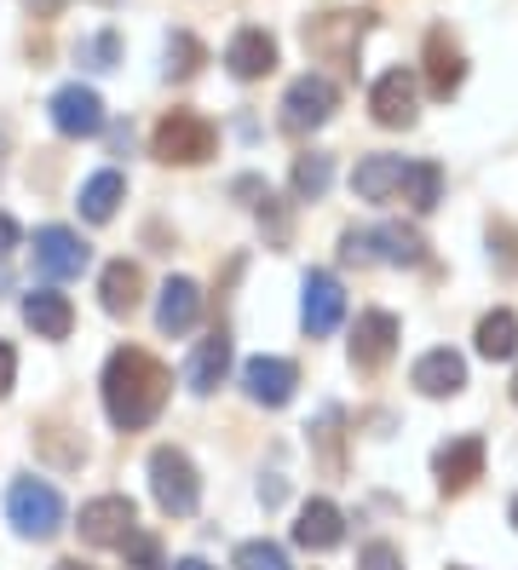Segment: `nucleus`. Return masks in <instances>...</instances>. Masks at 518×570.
<instances>
[{
  "label": "nucleus",
  "instance_id": "10",
  "mask_svg": "<svg viewBox=\"0 0 518 570\" xmlns=\"http://www.w3.org/2000/svg\"><path fill=\"white\" fill-rule=\"evenodd\" d=\"M242 386H248L254 404L283 410L294 397V386H300V368L289 357H248V363H242Z\"/></svg>",
  "mask_w": 518,
  "mask_h": 570
},
{
  "label": "nucleus",
  "instance_id": "39",
  "mask_svg": "<svg viewBox=\"0 0 518 570\" xmlns=\"http://www.w3.org/2000/svg\"><path fill=\"white\" fill-rule=\"evenodd\" d=\"M512 404H518V375H512Z\"/></svg>",
  "mask_w": 518,
  "mask_h": 570
},
{
  "label": "nucleus",
  "instance_id": "18",
  "mask_svg": "<svg viewBox=\"0 0 518 570\" xmlns=\"http://www.w3.org/2000/svg\"><path fill=\"white\" fill-rule=\"evenodd\" d=\"M23 323L41 334V341H63V334L76 328V306H69L58 288H35V294H23Z\"/></svg>",
  "mask_w": 518,
  "mask_h": 570
},
{
  "label": "nucleus",
  "instance_id": "1",
  "mask_svg": "<svg viewBox=\"0 0 518 570\" xmlns=\"http://www.w3.org/2000/svg\"><path fill=\"white\" fill-rule=\"evenodd\" d=\"M167 386H173L167 368L150 352L121 346V352H110V363H104V415H110L121 432L150 426L167 404Z\"/></svg>",
  "mask_w": 518,
  "mask_h": 570
},
{
  "label": "nucleus",
  "instance_id": "30",
  "mask_svg": "<svg viewBox=\"0 0 518 570\" xmlns=\"http://www.w3.org/2000/svg\"><path fill=\"white\" fill-rule=\"evenodd\" d=\"M121 559H127V570H167L162 564V542L150 530H133L127 542H121Z\"/></svg>",
  "mask_w": 518,
  "mask_h": 570
},
{
  "label": "nucleus",
  "instance_id": "17",
  "mask_svg": "<svg viewBox=\"0 0 518 570\" xmlns=\"http://www.w3.org/2000/svg\"><path fill=\"white\" fill-rule=\"evenodd\" d=\"M225 63H231L236 81H260V76L276 70V41L265 36V29H236L231 47H225Z\"/></svg>",
  "mask_w": 518,
  "mask_h": 570
},
{
  "label": "nucleus",
  "instance_id": "11",
  "mask_svg": "<svg viewBox=\"0 0 518 570\" xmlns=\"http://www.w3.org/2000/svg\"><path fill=\"white\" fill-rule=\"evenodd\" d=\"M363 29H369V12H329L317 23H305V47L317 58H352Z\"/></svg>",
  "mask_w": 518,
  "mask_h": 570
},
{
  "label": "nucleus",
  "instance_id": "16",
  "mask_svg": "<svg viewBox=\"0 0 518 570\" xmlns=\"http://www.w3.org/2000/svg\"><path fill=\"white\" fill-rule=\"evenodd\" d=\"M196 317H202V288L190 277H167L162 299H156V328L162 334H190Z\"/></svg>",
  "mask_w": 518,
  "mask_h": 570
},
{
  "label": "nucleus",
  "instance_id": "29",
  "mask_svg": "<svg viewBox=\"0 0 518 570\" xmlns=\"http://www.w3.org/2000/svg\"><path fill=\"white\" fill-rule=\"evenodd\" d=\"M202 58H207V47L190 36V29H173V36H167V76H196L202 70Z\"/></svg>",
  "mask_w": 518,
  "mask_h": 570
},
{
  "label": "nucleus",
  "instance_id": "33",
  "mask_svg": "<svg viewBox=\"0 0 518 570\" xmlns=\"http://www.w3.org/2000/svg\"><path fill=\"white\" fill-rule=\"evenodd\" d=\"M12 386H18V352H12V341H0V397Z\"/></svg>",
  "mask_w": 518,
  "mask_h": 570
},
{
  "label": "nucleus",
  "instance_id": "20",
  "mask_svg": "<svg viewBox=\"0 0 518 570\" xmlns=\"http://www.w3.org/2000/svg\"><path fill=\"white\" fill-rule=\"evenodd\" d=\"M403 156H363L358 174H352V190L363 196V203H392L398 185H403Z\"/></svg>",
  "mask_w": 518,
  "mask_h": 570
},
{
  "label": "nucleus",
  "instance_id": "37",
  "mask_svg": "<svg viewBox=\"0 0 518 570\" xmlns=\"http://www.w3.org/2000/svg\"><path fill=\"white\" fill-rule=\"evenodd\" d=\"M52 570H92V564H81V559H63V564H52Z\"/></svg>",
  "mask_w": 518,
  "mask_h": 570
},
{
  "label": "nucleus",
  "instance_id": "2",
  "mask_svg": "<svg viewBox=\"0 0 518 570\" xmlns=\"http://www.w3.org/2000/svg\"><path fill=\"white\" fill-rule=\"evenodd\" d=\"M214 145H219L214 121L196 116V110H167L156 121V139H150L156 161H167V167H196V161L214 156Z\"/></svg>",
  "mask_w": 518,
  "mask_h": 570
},
{
  "label": "nucleus",
  "instance_id": "9",
  "mask_svg": "<svg viewBox=\"0 0 518 570\" xmlns=\"http://www.w3.org/2000/svg\"><path fill=\"white\" fill-rule=\"evenodd\" d=\"M340 317H345V288L329 272H305V283H300V323H305V334H334Z\"/></svg>",
  "mask_w": 518,
  "mask_h": 570
},
{
  "label": "nucleus",
  "instance_id": "38",
  "mask_svg": "<svg viewBox=\"0 0 518 570\" xmlns=\"http://www.w3.org/2000/svg\"><path fill=\"white\" fill-rule=\"evenodd\" d=\"M507 519H512V524H518V495H512V508H507Z\"/></svg>",
  "mask_w": 518,
  "mask_h": 570
},
{
  "label": "nucleus",
  "instance_id": "19",
  "mask_svg": "<svg viewBox=\"0 0 518 570\" xmlns=\"http://www.w3.org/2000/svg\"><path fill=\"white\" fill-rule=\"evenodd\" d=\"M409 381L421 386L427 397H456V392L467 386V363H461V352L438 346V352H427L421 363H414V375H409Z\"/></svg>",
  "mask_w": 518,
  "mask_h": 570
},
{
  "label": "nucleus",
  "instance_id": "32",
  "mask_svg": "<svg viewBox=\"0 0 518 570\" xmlns=\"http://www.w3.org/2000/svg\"><path fill=\"white\" fill-rule=\"evenodd\" d=\"M358 564H363V570H403V553H398L392 542H369Z\"/></svg>",
  "mask_w": 518,
  "mask_h": 570
},
{
  "label": "nucleus",
  "instance_id": "5",
  "mask_svg": "<svg viewBox=\"0 0 518 570\" xmlns=\"http://www.w3.org/2000/svg\"><path fill=\"white\" fill-rule=\"evenodd\" d=\"M334 105H340V87L329 81V76H300V81H289V92H283V127L289 132H311V127H323L329 116H334Z\"/></svg>",
  "mask_w": 518,
  "mask_h": 570
},
{
  "label": "nucleus",
  "instance_id": "40",
  "mask_svg": "<svg viewBox=\"0 0 518 570\" xmlns=\"http://www.w3.org/2000/svg\"><path fill=\"white\" fill-rule=\"evenodd\" d=\"M92 7H116V0H92Z\"/></svg>",
  "mask_w": 518,
  "mask_h": 570
},
{
  "label": "nucleus",
  "instance_id": "26",
  "mask_svg": "<svg viewBox=\"0 0 518 570\" xmlns=\"http://www.w3.org/2000/svg\"><path fill=\"white\" fill-rule=\"evenodd\" d=\"M478 352L490 357V363H507L518 352V317L512 312H490L478 323Z\"/></svg>",
  "mask_w": 518,
  "mask_h": 570
},
{
  "label": "nucleus",
  "instance_id": "14",
  "mask_svg": "<svg viewBox=\"0 0 518 570\" xmlns=\"http://www.w3.org/2000/svg\"><path fill=\"white\" fill-rule=\"evenodd\" d=\"M398 352V317L392 312H363L352 328V363L358 368H380Z\"/></svg>",
  "mask_w": 518,
  "mask_h": 570
},
{
  "label": "nucleus",
  "instance_id": "13",
  "mask_svg": "<svg viewBox=\"0 0 518 570\" xmlns=\"http://www.w3.org/2000/svg\"><path fill=\"white\" fill-rule=\"evenodd\" d=\"M369 110L380 127H414V76L409 70H387L369 87Z\"/></svg>",
  "mask_w": 518,
  "mask_h": 570
},
{
  "label": "nucleus",
  "instance_id": "27",
  "mask_svg": "<svg viewBox=\"0 0 518 570\" xmlns=\"http://www.w3.org/2000/svg\"><path fill=\"white\" fill-rule=\"evenodd\" d=\"M369 237L380 243V259H392V265H421L427 259V243L414 237L409 225H380V230H369Z\"/></svg>",
  "mask_w": 518,
  "mask_h": 570
},
{
  "label": "nucleus",
  "instance_id": "24",
  "mask_svg": "<svg viewBox=\"0 0 518 570\" xmlns=\"http://www.w3.org/2000/svg\"><path fill=\"white\" fill-rule=\"evenodd\" d=\"M398 196H403L414 214H432V208L443 203V167H438V161H409Z\"/></svg>",
  "mask_w": 518,
  "mask_h": 570
},
{
  "label": "nucleus",
  "instance_id": "7",
  "mask_svg": "<svg viewBox=\"0 0 518 570\" xmlns=\"http://www.w3.org/2000/svg\"><path fill=\"white\" fill-rule=\"evenodd\" d=\"M133 524H138V513H133V501L127 495H98V501H87L81 508V542L87 548H121L127 535H133Z\"/></svg>",
  "mask_w": 518,
  "mask_h": 570
},
{
  "label": "nucleus",
  "instance_id": "6",
  "mask_svg": "<svg viewBox=\"0 0 518 570\" xmlns=\"http://www.w3.org/2000/svg\"><path fill=\"white\" fill-rule=\"evenodd\" d=\"M87 243L76 237V230H63V225H41L35 230V272L63 283V277H81L87 272Z\"/></svg>",
  "mask_w": 518,
  "mask_h": 570
},
{
  "label": "nucleus",
  "instance_id": "36",
  "mask_svg": "<svg viewBox=\"0 0 518 570\" xmlns=\"http://www.w3.org/2000/svg\"><path fill=\"white\" fill-rule=\"evenodd\" d=\"M173 570H214V564H207V559H179Z\"/></svg>",
  "mask_w": 518,
  "mask_h": 570
},
{
  "label": "nucleus",
  "instance_id": "8",
  "mask_svg": "<svg viewBox=\"0 0 518 570\" xmlns=\"http://www.w3.org/2000/svg\"><path fill=\"white\" fill-rule=\"evenodd\" d=\"M52 127L63 132V139H92V132H104V98L81 81H69L52 92Z\"/></svg>",
  "mask_w": 518,
  "mask_h": 570
},
{
  "label": "nucleus",
  "instance_id": "21",
  "mask_svg": "<svg viewBox=\"0 0 518 570\" xmlns=\"http://www.w3.org/2000/svg\"><path fill=\"white\" fill-rule=\"evenodd\" d=\"M461 76H467V63H461L456 41H449L443 29H432V36H427V92L432 98H449V92L461 87Z\"/></svg>",
  "mask_w": 518,
  "mask_h": 570
},
{
  "label": "nucleus",
  "instance_id": "35",
  "mask_svg": "<svg viewBox=\"0 0 518 570\" xmlns=\"http://www.w3.org/2000/svg\"><path fill=\"white\" fill-rule=\"evenodd\" d=\"M12 248H18V219L0 214V259H12Z\"/></svg>",
  "mask_w": 518,
  "mask_h": 570
},
{
  "label": "nucleus",
  "instance_id": "12",
  "mask_svg": "<svg viewBox=\"0 0 518 570\" xmlns=\"http://www.w3.org/2000/svg\"><path fill=\"white\" fill-rule=\"evenodd\" d=\"M432 473H438V490L443 495H461L483 479V439H456V444H443L438 461H432Z\"/></svg>",
  "mask_w": 518,
  "mask_h": 570
},
{
  "label": "nucleus",
  "instance_id": "31",
  "mask_svg": "<svg viewBox=\"0 0 518 570\" xmlns=\"http://www.w3.org/2000/svg\"><path fill=\"white\" fill-rule=\"evenodd\" d=\"M231 564L236 570H289V553L276 548V542H242Z\"/></svg>",
  "mask_w": 518,
  "mask_h": 570
},
{
  "label": "nucleus",
  "instance_id": "34",
  "mask_svg": "<svg viewBox=\"0 0 518 570\" xmlns=\"http://www.w3.org/2000/svg\"><path fill=\"white\" fill-rule=\"evenodd\" d=\"M87 58H92V70H110V63H116V36L87 41Z\"/></svg>",
  "mask_w": 518,
  "mask_h": 570
},
{
  "label": "nucleus",
  "instance_id": "15",
  "mask_svg": "<svg viewBox=\"0 0 518 570\" xmlns=\"http://www.w3.org/2000/svg\"><path fill=\"white\" fill-rule=\"evenodd\" d=\"M294 542H300L305 553H329V548L345 542V519H340L334 501H305L300 519H294Z\"/></svg>",
  "mask_w": 518,
  "mask_h": 570
},
{
  "label": "nucleus",
  "instance_id": "28",
  "mask_svg": "<svg viewBox=\"0 0 518 570\" xmlns=\"http://www.w3.org/2000/svg\"><path fill=\"white\" fill-rule=\"evenodd\" d=\"M329 185H334V161H329V156L311 150V156L294 161V196H300V203H317Z\"/></svg>",
  "mask_w": 518,
  "mask_h": 570
},
{
  "label": "nucleus",
  "instance_id": "22",
  "mask_svg": "<svg viewBox=\"0 0 518 570\" xmlns=\"http://www.w3.org/2000/svg\"><path fill=\"white\" fill-rule=\"evenodd\" d=\"M225 368H231V334H225V328H214V334H207V341L190 352L185 381H190V392H214V386L225 381Z\"/></svg>",
  "mask_w": 518,
  "mask_h": 570
},
{
  "label": "nucleus",
  "instance_id": "25",
  "mask_svg": "<svg viewBox=\"0 0 518 570\" xmlns=\"http://www.w3.org/2000/svg\"><path fill=\"white\" fill-rule=\"evenodd\" d=\"M121 196H127V179L116 174V167H104V174H92V179L81 185V219H92V225L116 219Z\"/></svg>",
  "mask_w": 518,
  "mask_h": 570
},
{
  "label": "nucleus",
  "instance_id": "3",
  "mask_svg": "<svg viewBox=\"0 0 518 570\" xmlns=\"http://www.w3.org/2000/svg\"><path fill=\"white\" fill-rule=\"evenodd\" d=\"M7 519L18 535H29V542H47V535L63 530V495L41 479H12L7 490Z\"/></svg>",
  "mask_w": 518,
  "mask_h": 570
},
{
  "label": "nucleus",
  "instance_id": "23",
  "mask_svg": "<svg viewBox=\"0 0 518 570\" xmlns=\"http://www.w3.org/2000/svg\"><path fill=\"white\" fill-rule=\"evenodd\" d=\"M138 288H145V277H138L133 259H110V265H104L98 299H104V312H110V317H127V312L138 306Z\"/></svg>",
  "mask_w": 518,
  "mask_h": 570
},
{
  "label": "nucleus",
  "instance_id": "4",
  "mask_svg": "<svg viewBox=\"0 0 518 570\" xmlns=\"http://www.w3.org/2000/svg\"><path fill=\"white\" fill-rule=\"evenodd\" d=\"M150 495H156V508L173 513V519H185L196 513V501H202V479H196V466L185 450H156L150 455Z\"/></svg>",
  "mask_w": 518,
  "mask_h": 570
}]
</instances>
